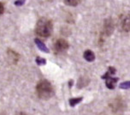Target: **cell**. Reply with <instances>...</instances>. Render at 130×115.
<instances>
[{"mask_svg":"<svg viewBox=\"0 0 130 115\" xmlns=\"http://www.w3.org/2000/svg\"><path fill=\"white\" fill-rule=\"evenodd\" d=\"M52 22L48 18H40L36 24L35 32L36 34L41 37H48L52 33Z\"/></svg>","mask_w":130,"mask_h":115,"instance_id":"6da1fadb","label":"cell"},{"mask_svg":"<svg viewBox=\"0 0 130 115\" xmlns=\"http://www.w3.org/2000/svg\"><path fill=\"white\" fill-rule=\"evenodd\" d=\"M37 95L40 99L48 100L53 95L54 90L53 88L47 80H41L39 81L36 86Z\"/></svg>","mask_w":130,"mask_h":115,"instance_id":"7a4b0ae2","label":"cell"},{"mask_svg":"<svg viewBox=\"0 0 130 115\" xmlns=\"http://www.w3.org/2000/svg\"><path fill=\"white\" fill-rule=\"evenodd\" d=\"M116 73V69L114 67H109V70L108 71L106 72L105 74L103 76H102V78L103 79H105V85L108 88H110V90H113V88H115L116 87V84L118 81H119V79L117 78V77H114L112 76L114 74Z\"/></svg>","mask_w":130,"mask_h":115,"instance_id":"3957f363","label":"cell"},{"mask_svg":"<svg viewBox=\"0 0 130 115\" xmlns=\"http://www.w3.org/2000/svg\"><path fill=\"white\" fill-rule=\"evenodd\" d=\"M69 48V43L63 39H59L55 42L54 50L57 53H62Z\"/></svg>","mask_w":130,"mask_h":115,"instance_id":"277c9868","label":"cell"},{"mask_svg":"<svg viewBox=\"0 0 130 115\" xmlns=\"http://www.w3.org/2000/svg\"><path fill=\"white\" fill-rule=\"evenodd\" d=\"M121 27L123 31H130V15L124 16L121 22Z\"/></svg>","mask_w":130,"mask_h":115,"instance_id":"5b68a950","label":"cell"},{"mask_svg":"<svg viewBox=\"0 0 130 115\" xmlns=\"http://www.w3.org/2000/svg\"><path fill=\"white\" fill-rule=\"evenodd\" d=\"M34 41H35L36 46H38V48L39 49V50L44 52V53H49V49L47 48V46H46L45 44H44L43 42L40 41V40L35 39V40H34Z\"/></svg>","mask_w":130,"mask_h":115,"instance_id":"8992f818","label":"cell"},{"mask_svg":"<svg viewBox=\"0 0 130 115\" xmlns=\"http://www.w3.org/2000/svg\"><path fill=\"white\" fill-rule=\"evenodd\" d=\"M84 58L88 62H92L95 59V55L92 51L87 50L84 53Z\"/></svg>","mask_w":130,"mask_h":115,"instance_id":"52a82bcc","label":"cell"},{"mask_svg":"<svg viewBox=\"0 0 130 115\" xmlns=\"http://www.w3.org/2000/svg\"><path fill=\"white\" fill-rule=\"evenodd\" d=\"M81 100H82V97H77V98H72L69 100V105L71 107H75L77 104H79Z\"/></svg>","mask_w":130,"mask_h":115,"instance_id":"ba28073f","label":"cell"},{"mask_svg":"<svg viewBox=\"0 0 130 115\" xmlns=\"http://www.w3.org/2000/svg\"><path fill=\"white\" fill-rule=\"evenodd\" d=\"M64 3L69 6H76L80 3V0H64Z\"/></svg>","mask_w":130,"mask_h":115,"instance_id":"9c48e42d","label":"cell"},{"mask_svg":"<svg viewBox=\"0 0 130 115\" xmlns=\"http://www.w3.org/2000/svg\"><path fill=\"white\" fill-rule=\"evenodd\" d=\"M120 88H122V90H128V88H130V81L124 82V83H121Z\"/></svg>","mask_w":130,"mask_h":115,"instance_id":"30bf717a","label":"cell"},{"mask_svg":"<svg viewBox=\"0 0 130 115\" xmlns=\"http://www.w3.org/2000/svg\"><path fill=\"white\" fill-rule=\"evenodd\" d=\"M36 63L38 65H45L46 64V60L45 59V58H36Z\"/></svg>","mask_w":130,"mask_h":115,"instance_id":"8fae6325","label":"cell"},{"mask_svg":"<svg viewBox=\"0 0 130 115\" xmlns=\"http://www.w3.org/2000/svg\"><path fill=\"white\" fill-rule=\"evenodd\" d=\"M25 1H26V0H16V1L15 2V5L22 6L25 4Z\"/></svg>","mask_w":130,"mask_h":115,"instance_id":"7c38bea8","label":"cell"},{"mask_svg":"<svg viewBox=\"0 0 130 115\" xmlns=\"http://www.w3.org/2000/svg\"><path fill=\"white\" fill-rule=\"evenodd\" d=\"M4 4L2 3H0V16L2 15V14L4 13Z\"/></svg>","mask_w":130,"mask_h":115,"instance_id":"4fadbf2b","label":"cell"}]
</instances>
